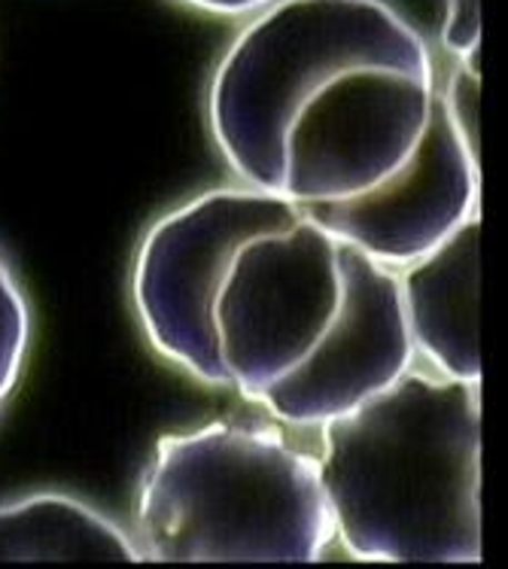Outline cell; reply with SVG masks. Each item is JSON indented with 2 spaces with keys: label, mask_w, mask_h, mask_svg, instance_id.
Listing matches in <instances>:
<instances>
[{
  "label": "cell",
  "mask_w": 508,
  "mask_h": 569,
  "mask_svg": "<svg viewBox=\"0 0 508 569\" xmlns=\"http://www.w3.org/2000/svg\"><path fill=\"white\" fill-rule=\"evenodd\" d=\"M208 126L241 187L299 204L387 268L481 210V164L445 117L432 49L387 0L253 12L210 73Z\"/></svg>",
  "instance_id": "6da1fadb"
},
{
  "label": "cell",
  "mask_w": 508,
  "mask_h": 569,
  "mask_svg": "<svg viewBox=\"0 0 508 569\" xmlns=\"http://www.w3.org/2000/svg\"><path fill=\"white\" fill-rule=\"evenodd\" d=\"M152 350L287 427H320L415 366L396 268L287 198L220 187L152 222L131 268Z\"/></svg>",
  "instance_id": "7a4b0ae2"
},
{
  "label": "cell",
  "mask_w": 508,
  "mask_h": 569,
  "mask_svg": "<svg viewBox=\"0 0 508 569\" xmlns=\"http://www.w3.org/2000/svg\"><path fill=\"white\" fill-rule=\"evenodd\" d=\"M317 430V476L350 558L481 560V383L411 366Z\"/></svg>",
  "instance_id": "3957f363"
},
{
  "label": "cell",
  "mask_w": 508,
  "mask_h": 569,
  "mask_svg": "<svg viewBox=\"0 0 508 569\" xmlns=\"http://www.w3.org/2000/svg\"><path fill=\"white\" fill-rule=\"evenodd\" d=\"M143 560H323L336 530L317 457L278 427L220 420L168 432L135 511Z\"/></svg>",
  "instance_id": "277c9868"
},
{
  "label": "cell",
  "mask_w": 508,
  "mask_h": 569,
  "mask_svg": "<svg viewBox=\"0 0 508 569\" xmlns=\"http://www.w3.org/2000/svg\"><path fill=\"white\" fill-rule=\"evenodd\" d=\"M481 210L462 220L427 253L396 268L399 305L415 357L432 372L481 383L478 287H481Z\"/></svg>",
  "instance_id": "5b68a950"
},
{
  "label": "cell",
  "mask_w": 508,
  "mask_h": 569,
  "mask_svg": "<svg viewBox=\"0 0 508 569\" xmlns=\"http://www.w3.org/2000/svg\"><path fill=\"white\" fill-rule=\"evenodd\" d=\"M0 560H143L104 511L68 493H34L0 506Z\"/></svg>",
  "instance_id": "8992f818"
},
{
  "label": "cell",
  "mask_w": 508,
  "mask_h": 569,
  "mask_svg": "<svg viewBox=\"0 0 508 569\" xmlns=\"http://www.w3.org/2000/svg\"><path fill=\"white\" fill-rule=\"evenodd\" d=\"M31 345V308L10 262L0 256V415L22 378Z\"/></svg>",
  "instance_id": "52a82bcc"
},
{
  "label": "cell",
  "mask_w": 508,
  "mask_h": 569,
  "mask_svg": "<svg viewBox=\"0 0 508 569\" xmlns=\"http://www.w3.org/2000/svg\"><path fill=\"white\" fill-rule=\"evenodd\" d=\"M441 49L454 68L481 73V0H445Z\"/></svg>",
  "instance_id": "ba28073f"
},
{
  "label": "cell",
  "mask_w": 508,
  "mask_h": 569,
  "mask_svg": "<svg viewBox=\"0 0 508 569\" xmlns=\"http://www.w3.org/2000/svg\"><path fill=\"white\" fill-rule=\"evenodd\" d=\"M183 7H192L198 12H210V16H226V19H238V16H253V12L266 10L278 0H177Z\"/></svg>",
  "instance_id": "9c48e42d"
}]
</instances>
